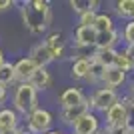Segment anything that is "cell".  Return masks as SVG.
Here are the masks:
<instances>
[{
    "label": "cell",
    "instance_id": "6",
    "mask_svg": "<svg viewBox=\"0 0 134 134\" xmlns=\"http://www.w3.org/2000/svg\"><path fill=\"white\" fill-rule=\"evenodd\" d=\"M102 126H106V128H126V110H124V104L120 100L102 114Z\"/></svg>",
    "mask_w": 134,
    "mask_h": 134
},
{
    "label": "cell",
    "instance_id": "5",
    "mask_svg": "<svg viewBox=\"0 0 134 134\" xmlns=\"http://www.w3.org/2000/svg\"><path fill=\"white\" fill-rule=\"evenodd\" d=\"M102 130V116L94 112H86L82 118H78L74 126L70 128V134H98Z\"/></svg>",
    "mask_w": 134,
    "mask_h": 134
},
{
    "label": "cell",
    "instance_id": "1",
    "mask_svg": "<svg viewBox=\"0 0 134 134\" xmlns=\"http://www.w3.org/2000/svg\"><path fill=\"white\" fill-rule=\"evenodd\" d=\"M20 16H22V24L30 34L38 36L48 30L52 24V8L44 0H28V2H20Z\"/></svg>",
    "mask_w": 134,
    "mask_h": 134
},
{
    "label": "cell",
    "instance_id": "22",
    "mask_svg": "<svg viewBox=\"0 0 134 134\" xmlns=\"http://www.w3.org/2000/svg\"><path fill=\"white\" fill-rule=\"evenodd\" d=\"M104 72H106V68L92 60L90 62V72H88V76H86L84 82L90 84L92 88H98V86H102V76H104Z\"/></svg>",
    "mask_w": 134,
    "mask_h": 134
},
{
    "label": "cell",
    "instance_id": "17",
    "mask_svg": "<svg viewBox=\"0 0 134 134\" xmlns=\"http://www.w3.org/2000/svg\"><path fill=\"white\" fill-rule=\"evenodd\" d=\"M36 70V64H34L28 56H22L14 62V72H16V82H28L30 76Z\"/></svg>",
    "mask_w": 134,
    "mask_h": 134
},
{
    "label": "cell",
    "instance_id": "11",
    "mask_svg": "<svg viewBox=\"0 0 134 134\" xmlns=\"http://www.w3.org/2000/svg\"><path fill=\"white\" fill-rule=\"evenodd\" d=\"M128 76L130 74H126L124 70H120V68H116V66L106 68V72L102 76V86L116 90V88H120V86H124V84L128 82Z\"/></svg>",
    "mask_w": 134,
    "mask_h": 134
},
{
    "label": "cell",
    "instance_id": "34",
    "mask_svg": "<svg viewBox=\"0 0 134 134\" xmlns=\"http://www.w3.org/2000/svg\"><path fill=\"white\" fill-rule=\"evenodd\" d=\"M46 134H64V132H62V130H56V128H52L50 132H46Z\"/></svg>",
    "mask_w": 134,
    "mask_h": 134
},
{
    "label": "cell",
    "instance_id": "33",
    "mask_svg": "<svg viewBox=\"0 0 134 134\" xmlns=\"http://www.w3.org/2000/svg\"><path fill=\"white\" fill-rule=\"evenodd\" d=\"M6 62V56H4V52H2V48H0V66Z\"/></svg>",
    "mask_w": 134,
    "mask_h": 134
},
{
    "label": "cell",
    "instance_id": "18",
    "mask_svg": "<svg viewBox=\"0 0 134 134\" xmlns=\"http://www.w3.org/2000/svg\"><path fill=\"white\" fill-rule=\"evenodd\" d=\"M92 28L96 30V34H102V32H110L114 30V16H112L110 12H96V18H94V24Z\"/></svg>",
    "mask_w": 134,
    "mask_h": 134
},
{
    "label": "cell",
    "instance_id": "10",
    "mask_svg": "<svg viewBox=\"0 0 134 134\" xmlns=\"http://www.w3.org/2000/svg\"><path fill=\"white\" fill-rule=\"evenodd\" d=\"M28 58L36 64V68H48V64H52V62H54V58H52L50 50H48V46H46L44 42L34 44L32 50L28 52Z\"/></svg>",
    "mask_w": 134,
    "mask_h": 134
},
{
    "label": "cell",
    "instance_id": "16",
    "mask_svg": "<svg viewBox=\"0 0 134 134\" xmlns=\"http://www.w3.org/2000/svg\"><path fill=\"white\" fill-rule=\"evenodd\" d=\"M42 42L48 46V50H50V54H52V58H54V60L64 58L66 48H64V36H62L60 32H50L44 40H42Z\"/></svg>",
    "mask_w": 134,
    "mask_h": 134
},
{
    "label": "cell",
    "instance_id": "31",
    "mask_svg": "<svg viewBox=\"0 0 134 134\" xmlns=\"http://www.w3.org/2000/svg\"><path fill=\"white\" fill-rule=\"evenodd\" d=\"M126 84H128V96L134 100V72L128 76V82H126Z\"/></svg>",
    "mask_w": 134,
    "mask_h": 134
},
{
    "label": "cell",
    "instance_id": "21",
    "mask_svg": "<svg viewBox=\"0 0 134 134\" xmlns=\"http://www.w3.org/2000/svg\"><path fill=\"white\" fill-rule=\"evenodd\" d=\"M114 14L122 20H132L134 18V0H116L114 2Z\"/></svg>",
    "mask_w": 134,
    "mask_h": 134
},
{
    "label": "cell",
    "instance_id": "2",
    "mask_svg": "<svg viewBox=\"0 0 134 134\" xmlns=\"http://www.w3.org/2000/svg\"><path fill=\"white\" fill-rule=\"evenodd\" d=\"M38 92L30 86L28 82H18L12 90V108L16 110V114L20 118L28 116L32 110L40 106L38 104Z\"/></svg>",
    "mask_w": 134,
    "mask_h": 134
},
{
    "label": "cell",
    "instance_id": "32",
    "mask_svg": "<svg viewBox=\"0 0 134 134\" xmlns=\"http://www.w3.org/2000/svg\"><path fill=\"white\" fill-rule=\"evenodd\" d=\"M20 132H22V126H20V128H14V130H2L0 134H20Z\"/></svg>",
    "mask_w": 134,
    "mask_h": 134
},
{
    "label": "cell",
    "instance_id": "29",
    "mask_svg": "<svg viewBox=\"0 0 134 134\" xmlns=\"http://www.w3.org/2000/svg\"><path fill=\"white\" fill-rule=\"evenodd\" d=\"M128 130L126 128H106V126H102V130L98 134H126Z\"/></svg>",
    "mask_w": 134,
    "mask_h": 134
},
{
    "label": "cell",
    "instance_id": "24",
    "mask_svg": "<svg viewBox=\"0 0 134 134\" xmlns=\"http://www.w3.org/2000/svg\"><path fill=\"white\" fill-rule=\"evenodd\" d=\"M68 6L76 12V16L82 14V12H98V6L100 2H96V0H70Z\"/></svg>",
    "mask_w": 134,
    "mask_h": 134
},
{
    "label": "cell",
    "instance_id": "27",
    "mask_svg": "<svg viewBox=\"0 0 134 134\" xmlns=\"http://www.w3.org/2000/svg\"><path fill=\"white\" fill-rule=\"evenodd\" d=\"M96 18V12H82L78 14V26H92Z\"/></svg>",
    "mask_w": 134,
    "mask_h": 134
},
{
    "label": "cell",
    "instance_id": "4",
    "mask_svg": "<svg viewBox=\"0 0 134 134\" xmlns=\"http://www.w3.org/2000/svg\"><path fill=\"white\" fill-rule=\"evenodd\" d=\"M88 100V106H90V112L94 114H104L110 106H114L118 100H120V94L118 90H112V88H106V86H98V88L92 90V94L86 96Z\"/></svg>",
    "mask_w": 134,
    "mask_h": 134
},
{
    "label": "cell",
    "instance_id": "23",
    "mask_svg": "<svg viewBox=\"0 0 134 134\" xmlns=\"http://www.w3.org/2000/svg\"><path fill=\"white\" fill-rule=\"evenodd\" d=\"M0 84H4L6 88L10 86H16V72H14V62L6 60L2 66H0Z\"/></svg>",
    "mask_w": 134,
    "mask_h": 134
},
{
    "label": "cell",
    "instance_id": "3",
    "mask_svg": "<svg viewBox=\"0 0 134 134\" xmlns=\"http://www.w3.org/2000/svg\"><path fill=\"white\" fill-rule=\"evenodd\" d=\"M24 126L28 134H46L52 130V122H54V114L48 108L38 106L36 110H32L28 116H24Z\"/></svg>",
    "mask_w": 134,
    "mask_h": 134
},
{
    "label": "cell",
    "instance_id": "8",
    "mask_svg": "<svg viewBox=\"0 0 134 134\" xmlns=\"http://www.w3.org/2000/svg\"><path fill=\"white\" fill-rule=\"evenodd\" d=\"M96 42V30L92 26L74 28V48L76 50H92Z\"/></svg>",
    "mask_w": 134,
    "mask_h": 134
},
{
    "label": "cell",
    "instance_id": "9",
    "mask_svg": "<svg viewBox=\"0 0 134 134\" xmlns=\"http://www.w3.org/2000/svg\"><path fill=\"white\" fill-rule=\"evenodd\" d=\"M82 102H86V94H84L82 88H78V86L64 88L60 94H58V104H60V108L78 106V104H82Z\"/></svg>",
    "mask_w": 134,
    "mask_h": 134
},
{
    "label": "cell",
    "instance_id": "7",
    "mask_svg": "<svg viewBox=\"0 0 134 134\" xmlns=\"http://www.w3.org/2000/svg\"><path fill=\"white\" fill-rule=\"evenodd\" d=\"M86 112H90V106H88V100L78 104V106H70V108H60L58 110V120H60L62 126H66L68 130L74 126V122L82 118Z\"/></svg>",
    "mask_w": 134,
    "mask_h": 134
},
{
    "label": "cell",
    "instance_id": "13",
    "mask_svg": "<svg viewBox=\"0 0 134 134\" xmlns=\"http://www.w3.org/2000/svg\"><path fill=\"white\" fill-rule=\"evenodd\" d=\"M122 42V36H120V30L114 28L110 32H102V34H96V42H94V48L96 50H106V48H114L116 50L118 44Z\"/></svg>",
    "mask_w": 134,
    "mask_h": 134
},
{
    "label": "cell",
    "instance_id": "15",
    "mask_svg": "<svg viewBox=\"0 0 134 134\" xmlns=\"http://www.w3.org/2000/svg\"><path fill=\"white\" fill-rule=\"evenodd\" d=\"M20 122H22V118L16 114V110L12 106H2L0 108V132H2V130L20 128Z\"/></svg>",
    "mask_w": 134,
    "mask_h": 134
},
{
    "label": "cell",
    "instance_id": "30",
    "mask_svg": "<svg viewBox=\"0 0 134 134\" xmlns=\"http://www.w3.org/2000/svg\"><path fill=\"white\" fill-rule=\"evenodd\" d=\"M14 6H16V2H12V0H0V12H6Z\"/></svg>",
    "mask_w": 134,
    "mask_h": 134
},
{
    "label": "cell",
    "instance_id": "35",
    "mask_svg": "<svg viewBox=\"0 0 134 134\" xmlns=\"http://www.w3.org/2000/svg\"><path fill=\"white\" fill-rule=\"evenodd\" d=\"M126 134H134V130H128V132H126Z\"/></svg>",
    "mask_w": 134,
    "mask_h": 134
},
{
    "label": "cell",
    "instance_id": "28",
    "mask_svg": "<svg viewBox=\"0 0 134 134\" xmlns=\"http://www.w3.org/2000/svg\"><path fill=\"white\" fill-rule=\"evenodd\" d=\"M6 102H8V88L4 84H0V108L6 106Z\"/></svg>",
    "mask_w": 134,
    "mask_h": 134
},
{
    "label": "cell",
    "instance_id": "12",
    "mask_svg": "<svg viewBox=\"0 0 134 134\" xmlns=\"http://www.w3.org/2000/svg\"><path fill=\"white\" fill-rule=\"evenodd\" d=\"M90 58L86 56H74L72 58V64H70V78L74 82H84L86 76L90 72Z\"/></svg>",
    "mask_w": 134,
    "mask_h": 134
},
{
    "label": "cell",
    "instance_id": "26",
    "mask_svg": "<svg viewBox=\"0 0 134 134\" xmlns=\"http://www.w3.org/2000/svg\"><path fill=\"white\" fill-rule=\"evenodd\" d=\"M120 36H122L124 46H132V48H134V20L124 22L122 30H120Z\"/></svg>",
    "mask_w": 134,
    "mask_h": 134
},
{
    "label": "cell",
    "instance_id": "36",
    "mask_svg": "<svg viewBox=\"0 0 134 134\" xmlns=\"http://www.w3.org/2000/svg\"><path fill=\"white\" fill-rule=\"evenodd\" d=\"M132 20H134V18H132Z\"/></svg>",
    "mask_w": 134,
    "mask_h": 134
},
{
    "label": "cell",
    "instance_id": "37",
    "mask_svg": "<svg viewBox=\"0 0 134 134\" xmlns=\"http://www.w3.org/2000/svg\"><path fill=\"white\" fill-rule=\"evenodd\" d=\"M68 134H70V132H68Z\"/></svg>",
    "mask_w": 134,
    "mask_h": 134
},
{
    "label": "cell",
    "instance_id": "19",
    "mask_svg": "<svg viewBox=\"0 0 134 134\" xmlns=\"http://www.w3.org/2000/svg\"><path fill=\"white\" fill-rule=\"evenodd\" d=\"M116 52H118V48H116V50H114V48L96 50V48H94V52H92V56H90V60L98 62V64L104 66V68H112V66H114V62H116Z\"/></svg>",
    "mask_w": 134,
    "mask_h": 134
},
{
    "label": "cell",
    "instance_id": "20",
    "mask_svg": "<svg viewBox=\"0 0 134 134\" xmlns=\"http://www.w3.org/2000/svg\"><path fill=\"white\" fill-rule=\"evenodd\" d=\"M114 66L120 68V70H124L126 74H132V72H134V58H132V54H130L124 46H122V48H118Z\"/></svg>",
    "mask_w": 134,
    "mask_h": 134
},
{
    "label": "cell",
    "instance_id": "14",
    "mask_svg": "<svg viewBox=\"0 0 134 134\" xmlns=\"http://www.w3.org/2000/svg\"><path fill=\"white\" fill-rule=\"evenodd\" d=\"M28 84L32 86L36 92H44V90H48L52 86V74L48 68H36L34 70V74L30 76V80H28Z\"/></svg>",
    "mask_w": 134,
    "mask_h": 134
},
{
    "label": "cell",
    "instance_id": "25",
    "mask_svg": "<svg viewBox=\"0 0 134 134\" xmlns=\"http://www.w3.org/2000/svg\"><path fill=\"white\" fill-rule=\"evenodd\" d=\"M120 102L124 104V110H126V130H134V100L128 94L120 96Z\"/></svg>",
    "mask_w": 134,
    "mask_h": 134
}]
</instances>
